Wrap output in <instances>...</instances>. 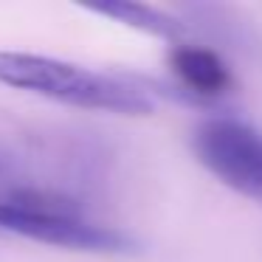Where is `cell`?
Wrapping results in <instances>:
<instances>
[{
  "instance_id": "4",
  "label": "cell",
  "mask_w": 262,
  "mask_h": 262,
  "mask_svg": "<svg viewBox=\"0 0 262 262\" xmlns=\"http://www.w3.org/2000/svg\"><path fill=\"white\" fill-rule=\"evenodd\" d=\"M169 68L181 85L198 96H220L234 85V76L223 57L203 46H175L169 51Z\"/></svg>"
},
{
  "instance_id": "2",
  "label": "cell",
  "mask_w": 262,
  "mask_h": 262,
  "mask_svg": "<svg viewBox=\"0 0 262 262\" xmlns=\"http://www.w3.org/2000/svg\"><path fill=\"white\" fill-rule=\"evenodd\" d=\"M0 231L82 254H133L136 239L119 228L88 220L79 206L40 192H17L0 200Z\"/></svg>"
},
{
  "instance_id": "1",
  "label": "cell",
  "mask_w": 262,
  "mask_h": 262,
  "mask_svg": "<svg viewBox=\"0 0 262 262\" xmlns=\"http://www.w3.org/2000/svg\"><path fill=\"white\" fill-rule=\"evenodd\" d=\"M0 85L102 113L149 116L155 110V99L147 88L42 54L0 51Z\"/></svg>"
},
{
  "instance_id": "5",
  "label": "cell",
  "mask_w": 262,
  "mask_h": 262,
  "mask_svg": "<svg viewBox=\"0 0 262 262\" xmlns=\"http://www.w3.org/2000/svg\"><path fill=\"white\" fill-rule=\"evenodd\" d=\"M88 12H96L102 17H113L119 23L138 29L144 34L152 37H164V40H181L186 34L183 20L172 17L169 12L149 3H136V0H104V3H88Z\"/></svg>"
},
{
  "instance_id": "3",
  "label": "cell",
  "mask_w": 262,
  "mask_h": 262,
  "mask_svg": "<svg viewBox=\"0 0 262 262\" xmlns=\"http://www.w3.org/2000/svg\"><path fill=\"white\" fill-rule=\"evenodd\" d=\"M192 152L237 194L262 206V133L237 119H206L192 130Z\"/></svg>"
},
{
  "instance_id": "6",
  "label": "cell",
  "mask_w": 262,
  "mask_h": 262,
  "mask_svg": "<svg viewBox=\"0 0 262 262\" xmlns=\"http://www.w3.org/2000/svg\"><path fill=\"white\" fill-rule=\"evenodd\" d=\"M0 172H3V166H0Z\"/></svg>"
}]
</instances>
